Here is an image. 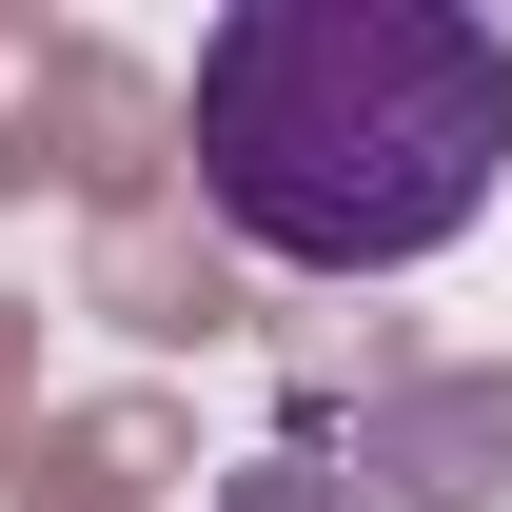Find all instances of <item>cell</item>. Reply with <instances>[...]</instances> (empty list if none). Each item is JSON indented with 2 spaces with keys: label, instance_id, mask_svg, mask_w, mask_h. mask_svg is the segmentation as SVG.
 Masks as SVG:
<instances>
[{
  "label": "cell",
  "instance_id": "1",
  "mask_svg": "<svg viewBox=\"0 0 512 512\" xmlns=\"http://www.w3.org/2000/svg\"><path fill=\"white\" fill-rule=\"evenodd\" d=\"M512 178V40L473 0H237L197 40V197L296 276H414Z\"/></svg>",
  "mask_w": 512,
  "mask_h": 512
},
{
  "label": "cell",
  "instance_id": "2",
  "mask_svg": "<svg viewBox=\"0 0 512 512\" xmlns=\"http://www.w3.org/2000/svg\"><path fill=\"white\" fill-rule=\"evenodd\" d=\"M217 512H375V493H335L316 453H237V473H217Z\"/></svg>",
  "mask_w": 512,
  "mask_h": 512
}]
</instances>
